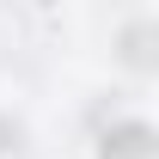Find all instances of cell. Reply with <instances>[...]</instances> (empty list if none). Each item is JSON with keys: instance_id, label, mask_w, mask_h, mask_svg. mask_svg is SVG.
<instances>
[{"instance_id": "obj_1", "label": "cell", "mask_w": 159, "mask_h": 159, "mask_svg": "<svg viewBox=\"0 0 159 159\" xmlns=\"http://www.w3.org/2000/svg\"><path fill=\"white\" fill-rule=\"evenodd\" d=\"M98 159H159V141H153L147 122H116V129L104 135Z\"/></svg>"}]
</instances>
